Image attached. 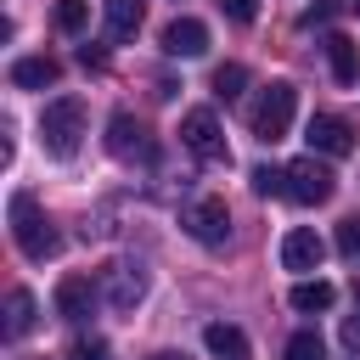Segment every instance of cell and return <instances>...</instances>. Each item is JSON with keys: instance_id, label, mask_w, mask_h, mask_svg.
Here are the masks:
<instances>
[{"instance_id": "5b68a950", "label": "cell", "mask_w": 360, "mask_h": 360, "mask_svg": "<svg viewBox=\"0 0 360 360\" xmlns=\"http://www.w3.org/2000/svg\"><path fill=\"white\" fill-rule=\"evenodd\" d=\"M180 141H186V152L202 158V163H219V158H225V129H219V118H214L208 107H191V112L180 118Z\"/></svg>"}, {"instance_id": "ba28073f", "label": "cell", "mask_w": 360, "mask_h": 360, "mask_svg": "<svg viewBox=\"0 0 360 360\" xmlns=\"http://www.w3.org/2000/svg\"><path fill=\"white\" fill-rule=\"evenodd\" d=\"M304 135H309V152H321V158L354 152V129H349V118H338V112H315Z\"/></svg>"}, {"instance_id": "4fadbf2b", "label": "cell", "mask_w": 360, "mask_h": 360, "mask_svg": "<svg viewBox=\"0 0 360 360\" xmlns=\"http://www.w3.org/2000/svg\"><path fill=\"white\" fill-rule=\"evenodd\" d=\"M326 56H332V79L338 84H360V45L349 34H326Z\"/></svg>"}, {"instance_id": "cb8c5ba5", "label": "cell", "mask_w": 360, "mask_h": 360, "mask_svg": "<svg viewBox=\"0 0 360 360\" xmlns=\"http://www.w3.org/2000/svg\"><path fill=\"white\" fill-rule=\"evenodd\" d=\"M332 17H338V0H315V6H304L298 28H321V22H332Z\"/></svg>"}, {"instance_id": "5bb4252c", "label": "cell", "mask_w": 360, "mask_h": 360, "mask_svg": "<svg viewBox=\"0 0 360 360\" xmlns=\"http://www.w3.org/2000/svg\"><path fill=\"white\" fill-rule=\"evenodd\" d=\"M62 79V68L51 62V56H22V62H11V84L17 90H45V84H56Z\"/></svg>"}, {"instance_id": "484cf974", "label": "cell", "mask_w": 360, "mask_h": 360, "mask_svg": "<svg viewBox=\"0 0 360 360\" xmlns=\"http://www.w3.org/2000/svg\"><path fill=\"white\" fill-rule=\"evenodd\" d=\"M214 6H219L231 22H253V17H259V0H214Z\"/></svg>"}, {"instance_id": "f546056e", "label": "cell", "mask_w": 360, "mask_h": 360, "mask_svg": "<svg viewBox=\"0 0 360 360\" xmlns=\"http://www.w3.org/2000/svg\"><path fill=\"white\" fill-rule=\"evenodd\" d=\"M354 298H360V276H354Z\"/></svg>"}, {"instance_id": "f1b7e54d", "label": "cell", "mask_w": 360, "mask_h": 360, "mask_svg": "<svg viewBox=\"0 0 360 360\" xmlns=\"http://www.w3.org/2000/svg\"><path fill=\"white\" fill-rule=\"evenodd\" d=\"M146 360H186V354H174V349H158V354H146Z\"/></svg>"}, {"instance_id": "2e32d148", "label": "cell", "mask_w": 360, "mask_h": 360, "mask_svg": "<svg viewBox=\"0 0 360 360\" xmlns=\"http://www.w3.org/2000/svg\"><path fill=\"white\" fill-rule=\"evenodd\" d=\"M332 298H338V287H332V281H321V276H315V281H298V287L287 292V304H292L298 315H315V309H332Z\"/></svg>"}, {"instance_id": "8fae6325", "label": "cell", "mask_w": 360, "mask_h": 360, "mask_svg": "<svg viewBox=\"0 0 360 360\" xmlns=\"http://www.w3.org/2000/svg\"><path fill=\"white\" fill-rule=\"evenodd\" d=\"M96 309V281L90 276H62L56 281V315L62 321H84Z\"/></svg>"}, {"instance_id": "6da1fadb", "label": "cell", "mask_w": 360, "mask_h": 360, "mask_svg": "<svg viewBox=\"0 0 360 360\" xmlns=\"http://www.w3.org/2000/svg\"><path fill=\"white\" fill-rule=\"evenodd\" d=\"M11 242H17V253L34 259V264H45V259L62 253V231L39 214V202H34L28 191H11Z\"/></svg>"}, {"instance_id": "277c9868", "label": "cell", "mask_w": 360, "mask_h": 360, "mask_svg": "<svg viewBox=\"0 0 360 360\" xmlns=\"http://www.w3.org/2000/svg\"><path fill=\"white\" fill-rule=\"evenodd\" d=\"M338 191V174L309 152V158H292L287 163V191L281 197H292V202H304V208H315V202H326Z\"/></svg>"}, {"instance_id": "4dcf8cb0", "label": "cell", "mask_w": 360, "mask_h": 360, "mask_svg": "<svg viewBox=\"0 0 360 360\" xmlns=\"http://www.w3.org/2000/svg\"><path fill=\"white\" fill-rule=\"evenodd\" d=\"M354 6H360V0H354Z\"/></svg>"}, {"instance_id": "44dd1931", "label": "cell", "mask_w": 360, "mask_h": 360, "mask_svg": "<svg viewBox=\"0 0 360 360\" xmlns=\"http://www.w3.org/2000/svg\"><path fill=\"white\" fill-rule=\"evenodd\" d=\"M90 22V0H56V28L62 34H79Z\"/></svg>"}, {"instance_id": "ffe728a7", "label": "cell", "mask_w": 360, "mask_h": 360, "mask_svg": "<svg viewBox=\"0 0 360 360\" xmlns=\"http://www.w3.org/2000/svg\"><path fill=\"white\" fill-rule=\"evenodd\" d=\"M281 360H326V343L315 332H292L287 349H281Z\"/></svg>"}, {"instance_id": "9a60e30c", "label": "cell", "mask_w": 360, "mask_h": 360, "mask_svg": "<svg viewBox=\"0 0 360 360\" xmlns=\"http://www.w3.org/2000/svg\"><path fill=\"white\" fill-rule=\"evenodd\" d=\"M202 343H208V354H219V360H248V338H242V326L214 321V326H202Z\"/></svg>"}, {"instance_id": "83f0119b", "label": "cell", "mask_w": 360, "mask_h": 360, "mask_svg": "<svg viewBox=\"0 0 360 360\" xmlns=\"http://www.w3.org/2000/svg\"><path fill=\"white\" fill-rule=\"evenodd\" d=\"M79 62H84V68H101L107 51H101V45H79Z\"/></svg>"}, {"instance_id": "30bf717a", "label": "cell", "mask_w": 360, "mask_h": 360, "mask_svg": "<svg viewBox=\"0 0 360 360\" xmlns=\"http://www.w3.org/2000/svg\"><path fill=\"white\" fill-rule=\"evenodd\" d=\"M146 298V270L141 264H112L107 270V304L112 309H135Z\"/></svg>"}, {"instance_id": "8992f818", "label": "cell", "mask_w": 360, "mask_h": 360, "mask_svg": "<svg viewBox=\"0 0 360 360\" xmlns=\"http://www.w3.org/2000/svg\"><path fill=\"white\" fill-rule=\"evenodd\" d=\"M107 152H112L118 163H146V158H152L146 124H141L135 112H112V118H107Z\"/></svg>"}, {"instance_id": "e0dca14e", "label": "cell", "mask_w": 360, "mask_h": 360, "mask_svg": "<svg viewBox=\"0 0 360 360\" xmlns=\"http://www.w3.org/2000/svg\"><path fill=\"white\" fill-rule=\"evenodd\" d=\"M34 326V292L28 287H11L6 292V338H22Z\"/></svg>"}, {"instance_id": "9c48e42d", "label": "cell", "mask_w": 360, "mask_h": 360, "mask_svg": "<svg viewBox=\"0 0 360 360\" xmlns=\"http://www.w3.org/2000/svg\"><path fill=\"white\" fill-rule=\"evenodd\" d=\"M321 259H326V242H321L309 225H292V231L281 236V264H287V270H315Z\"/></svg>"}, {"instance_id": "52a82bcc", "label": "cell", "mask_w": 360, "mask_h": 360, "mask_svg": "<svg viewBox=\"0 0 360 360\" xmlns=\"http://www.w3.org/2000/svg\"><path fill=\"white\" fill-rule=\"evenodd\" d=\"M180 225H186V231H191V242H202V248H225V242H231V208H225L219 197L191 202Z\"/></svg>"}, {"instance_id": "7402d4cb", "label": "cell", "mask_w": 360, "mask_h": 360, "mask_svg": "<svg viewBox=\"0 0 360 360\" xmlns=\"http://www.w3.org/2000/svg\"><path fill=\"white\" fill-rule=\"evenodd\" d=\"M253 191H259V197L287 191V169H270V163H264V169H253Z\"/></svg>"}, {"instance_id": "4316f807", "label": "cell", "mask_w": 360, "mask_h": 360, "mask_svg": "<svg viewBox=\"0 0 360 360\" xmlns=\"http://www.w3.org/2000/svg\"><path fill=\"white\" fill-rule=\"evenodd\" d=\"M343 343H349V349H360V309H354V315H343Z\"/></svg>"}, {"instance_id": "ac0fdd59", "label": "cell", "mask_w": 360, "mask_h": 360, "mask_svg": "<svg viewBox=\"0 0 360 360\" xmlns=\"http://www.w3.org/2000/svg\"><path fill=\"white\" fill-rule=\"evenodd\" d=\"M141 17H146L141 0H107V34H112V39H129V34L141 28Z\"/></svg>"}, {"instance_id": "7c38bea8", "label": "cell", "mask_w": 360, "mask_h": 360, "mask_svg": "<svg viewBox=\"0 0 360 360\" xmlns=\"http://www.w3.org/2000/svg\"><path fill=\"white\" fill-rule=\"evenodd\" d=\"M163 51H169V56H202V51H208V28H202L197 17H174V22L163 28Z\"/></svg>"}, {"instance_id": "d6986e66", "label": "cell", "mask_w": 360, "mask_h": 360, "mask_svg": "<svg viewBox=\"0 0 360 360\" xmlns=\"http://www.w3.org/2000/svg\"><path fill=\"white\" fill-rule=\"evenodd\" d=\"M242 84H248V68H242V62L214 68V96H219V101H236V96H242Z\"/></svg>"}, {"instance_id": "7a4b0ae2", "label": "cell", "mask_w": 360, "mask_h": 360, "mask_svg": "<svg viewBox=\"0 0 360 360\" xmlns=\"http://www.w3.org/2000/svg\"><path fill=\"white\" fill-rule=\"evenodd\" d=\"M292 107H298V90H292L287 79H270V84L259 90V101L248 107V129H253L264 146H276V141L292 129Z\"/></svg>"}, {"instance_id": "603a6c76", "label": "cell", "mask_w": 360, "mask_h": 360, "mask_svg": "<svg viewBox=\"0 0 360 360\" xmlns=\"http://www.w3.org/2000/svg\"><path fill=\"white\" fill-rule=\"evenodd\" d=\"M338 253H343V259H360V214L338 225Z\"/></svg>"}, {"instance_id": "3957f363", "label": "cell", "mask_w": 360, "mask_h": 360, "mask_svg": "<svg viewBox=\"0 0 360 360\" xmlns=\"http://www.w3.org/2000/svg\"><path fill=\"white\" fill-rule=\"evenodd\" d=\"M84 141V101L79 96H56L45 112H39V146L51 158H73Z\"/></svg>"}, {"instance_id": "d4e9b609", "label": "cell", "mask_w": 360, "mask_h": 360, "mask_svg": "<svg viewBox=\"0 0 360 360\" xmlns=\"http://www.w3.org/2000/svg\"><path fill=\"white\" fill-rule=\"evenodd\" d=\"M73 360H112L107 338H73Z\"/></svg>"}]
</instances>
